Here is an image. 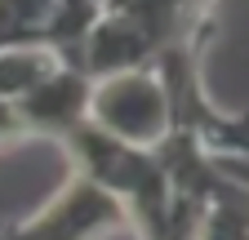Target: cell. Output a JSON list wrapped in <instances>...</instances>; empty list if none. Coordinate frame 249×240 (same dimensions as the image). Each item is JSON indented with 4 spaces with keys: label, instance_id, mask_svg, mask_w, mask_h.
Returning <instances> with one entry per match:
<instances>
[{
    "label": "cell",
    "instance_id": "cell-7",
    "mask_svg": "<svg viewBox=\"0 0 249 240\" xmlns=\"http://www.w3.org/2000/svg\"><path fill=\"white\" fill-rule=\"evenodd\" d=\"M18 138H27L22 116H18V103H5V98H0V142H18Z\"/></svg>",
    "mask_w": 249,
    "mask_h": 240
},
{
    "label": "cell",
    "instance_id": "cell-3",
    "mask_svg": "<svg viewBox=\"0 0 249 240\" xmlns=\"http://www.w3.org/2000/svg\"><path fill=\"white\" fill-rule=\"evenodd\" d=\"M116 227H129L120 200L107 187H98L89 173H71V183L36 218L0 231V240H98Z\"/></svg>",
    "mask_w": 249,
    "mask_h": 240
},
{
    "label": "cell",
    "instance_id": "cell-5",
    "mask_svg": "<svg viewBox=\"0 0 249 240\" xmlns=\"http://www.w3.org/2000/svg\"><path fill=\"white\" fill-rule=\"evenodd\" d=\"M58 67H67L53 49L45 45H18V49H0V98L22 103L31 89H40Z\"/></svg>",
    "mask_w": 249,
    "mask_h": 240
},
{
    "label": "cell",
    "instance_id": "cell-2",
    "mask_svg": "<svg viewBox=\"0 0 249 240\" xmlns=\"http://www.w3.org/2000/svg\"><path fill=\"white\" fill-rule=\"evenodd\" d=\"M89 125L107 134L111 142L138 147V152H160L169 142V94L156 67L138 71H116L93 80V103H89Z\"/></svg>",
    "mask_w": 249,
    "mask_h": 240
},
{
    "label": "cell",
    "instance_id": "cell-6",
    "mask_svg": "<svg viewBox=\"0 0 249 240\" xmlns=\"http://www.w3.org/2000/svg\"><path fill=\"white\" fill-rule=\"evenodd\" d=\"M58 5L62 0H0V49L45 45Z\"/></svg>",
    "mask_w": 249,
    "mask_h": 240
},
{
    "label": "cell",
    "instance_id": "cell-1",
    "mask_svg": "<svg viewBox=\"0 0 249 240\" xmlns=\"http://www.w3.org/2000/svg\"><path fill=\"white\" fill-rule=\"evenodd\" d=\"M213 5L218 0H107L103 22L85 45V71L103 80L156 67L187 36L213 27Z\"/></svg>",
    "mask_w": 249,
    "mask_h": 240
},
{
    "label": "cell",
    "instance_id": "cell-4",
    "mask_svg": "<svg viewBox=\"0 0 249 240\" xmlns=\"http://www.w3.org/2000/svg\"><path fill=\"white\" fill-rule=\"evenodd\" d=\"M89 103H93V76L80 67H58L40 89H31L18 103V116L27 138H53L67 147V138L89 125Z\"/></svg>",
    "mask_w": 249,
    "mask_h": 240
}]
</instances>
